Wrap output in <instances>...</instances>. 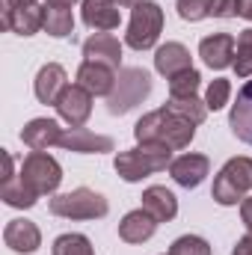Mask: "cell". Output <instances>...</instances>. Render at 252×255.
Segmentation results:
<instances>
[{
  "label": "cell",
  "instance_id": "6da1fadb",
  "mask_svg": "<svg viewBox=\"0 0 252 255\" xmlns=\"http://www.w3.org/2000/svg\"><path fill=\"white\" fill-rule=\"evenodd\" d=\"M133 136L136 142H154V145H166V148H187L196 136V125L172 113L169 107H160V110H151L145 113L136 125H133Z\"/></svg>",
  "mask_w": 252,
  "mask_h": 255
},
{
  "label": "cell",
  "instance_id": "7a4b0ae2",
  "mask_svg": "<svg viewBox=\"0 0 252 255\" xmlns=\"http://www.w3.org/2000/svg\"><path fill=\"white\" fill-rule=\"evenodd\" d=\"M172 163V148L166 145H154V142H142L136 148H127V151H119L113 166L119 172V178L133 184V181H142L160 169H169Z\"/></svg>",
  "mask_w": 252,
  "mask_h": 255
},
{
  "label": "cell",
  "instance_id": "3957f363",
  "mask_svg": "<svg viewBox=\"0 0 252 255\" xmlns=\"http://www.w3.org/2000/svg\"><path fill=\"white\" fill-rule=\"evenodd\" d=\"M163 30V9L154 0H142L139 6H133L130 12V24L125 33V45L133 51H148L157 45Z\"/></svg>",
  "mask_w": 252,
  "mask_h": 255
},
{
  "label": "cell",
  "instance_id": "277c9868",
  "mask_svg": "<svg viewBox=\"0 0 252 255\" xmlns=\"http://www.w3.org/2000/svg\"><path fill=\"white\" fill-rule=\"evenodd\" d=\"M107 211H110L107 199L89 187H77V190L60 193L51 199V214L63 220H101L107 217Z\"/></svg>",
  "mask_w": 252,
  "mask_h": 255
},
{
  "label": "cell",
  "instance_id": "5b68a950",
  "mask_svg": "<svg viewBox=\"0 0 252 255\" xmlns=\"http://www.w3.org/2000/svg\"><path fill=\"white\" fill-rule=\"evenodd\" d=\"M250 190H252V157H232L217 172L211 196H214V202L229 208V205H238L244 199V193Z\"/></svg>",
  "mask_w": 252,
  "mask_h": 255
},
{
  "label": "cell",
  "instance_id": "8992f818",
  "mask_svg": "<svg viewBox=\"0 0 252 255\" xmlns=\"http://www.w3.org/2000/svg\"><path fill=\"white\" fill-rule=\"evenodd\" d=\"M148 92H151V77L145 68H122L116 74V86L107 98V110L113 116H125L127 110L142 104V98H148Z\"/></svg>",
  "mask_w": 252,
  "mask_h": 255
},
{
  "label": "cell",
  "instance_id": "52a82bcc",
  "mask_svg": "<svg viewBox=\"0 0 252 255\" xmlns=\"http://www.w3.org/2000/svg\"><path fill=\"white\" fill-rule=\"evenodd\" d=\"M21 181L27 187L39 193V196H48V193H57V187L63 184V166L57 163V157L45 154V151H30L21 163Z\"/></svg>",
  "mask_w": 252,
  "mask_h": 255
},
{
  "label": "cell",
  "instance_id": "ba28073f",
  "mask_svg": "<svg viewBox=\"0 0 252 255\" xmlns=\"http://www.w3.org/2000/svg\"><path fill=\"white\" fill-rule=\"evenodd\" d=\"M92 92H86L80 83H71L57 101V113L68 128H83L86 119L92 116Z\"/></svg>",
  "mask_w": 252,
  "mask_h": 255
},
{
  "label": "cell",
  "instance_id": "9c48e42d",
  "mask_svg": "<svg viewBox=\"0 0 252 255\" xmlns=\"http://www.w3.org/2000/svg\"><path fill=\"white\" fill-rule=\"evenodd\" d=\"M235 48H238V39L229 36V33H214V36H205L199 42V57L205 60L208 68H229L235 65Z\"/></svg>",
  "mask_w": 252,
  "mask_h": 255
},
{
  "label": "cell",
  "instance_id": "30bf717a",
  "mask_svg": "<svg viewBox=\"0 0 252 255\" xmlns=\"http://www.w3.org/2000/svg\"><path fill=\"white\" fill-rule=\"evenodd\" d=\"M211 172V160L205 157V154H181V157H175L172 163H169V175H172V181L175 184H181V187H199L202 181H205V175Z\"/></svg>",
  "mask_w": 252,
  "mask_h": 255
},
{
  "label": "cell",
  "instance_id": "8fae6325",
  "mask_svg": "<svg viewBox=\"0 0 252 255\" xmlns=\"http://www.w3.org/2000/svg\"><path fill=\"white\" fill-rule=\"evenodd\" d=\"M3 244L12 250V253H36L39 247H42V232H39V226L36 223H30V220H9L6 223V229H3Z\"/></svg>",
  "mask_w": 252,
  "mask_h": 255
},
{
  "label": "cell",
  "instance_id": "7c38bea8",
  "mask_svg": "<svg viewBox=\"0 0 252 255\" xmlns=\"http://www.w3.org/2000/svg\"><path fill=\"white\" fill-rule=\"evenodd\" d=\"M65 89H68V74H65L63 65L48 63V65L39 68L36 83H33V92H36V98L42 104H54L57 107V101H60V95H63Z\"/></svg>",
  "mask_w": 252,
  "mask_h": 255
},
{
  "label": "cell",
  "instance_id": "4fadbf2b",
  "mask_svg": "<svg viewBox=\"0 0 252 255\" xmlns=\"http://www.w3.org/2000/svg\"><path fill=\"white\" fill-rule=\"evenodd\" d=\"M83 60L86 63L110 65V68L119 71V65H122V45L110 33H95V36H89L83 42Z\"/></svg>",
  "mask_w": 252,
  "mask_h": 255
},
{
  "label": "cell",
  "instance_id": "5bb4252c",
  "mask_svg": "<svg viewBox=\"0 0 252 255\" xmlns=\"http://www.w3.org/2000/svg\"><path fill=\"white\" fill-rule=\"evenodd\" d=\"M65 151H77V154H101V151H113V139L86 128H68L60 139Z\"/></svg>",
  "mask_w": 252,
  "mask_h": 255
},
{
  "label": "cell",
  "instance_id": "9a60e30c",
  "mask_svg": "<svg viewBox=\"0 0 252 255\" xmlns=\"http://www.w3.org/2000/svg\"><path fill=\"white\" fill-rule=\"evenodd\" d=\"M122 21L116 0H83V24L95 33H110Z\"/></svg>",
  "mask_w": 252,
  "mask_h": 255
},
{
  "label": "cell",
  "instance_id": "2e32d148",
  "mask_svg": "<svg viewBox=\"0 0 252 255\" xmlns=\"http://www.w3.org/2000/svg\"><path fill=\"white\" fill-rule=\"evenodd\" d=\"M63 133L65 130L54 119H30L21 130V139L30 151H48L51 145H60Z\"/></svg>",
  "mask_w": 252,
  "mask_h": 255
},
{
  "label": "cell",
  "instance_id": "e0dca14e",
  "mask_svg": "<svg viewBox=\"0 0 252 255\" xmlns=\"http://www.w3.org/2000/svg\"><path fill=\"white\" fill-rule=\"evenodd\" d=\"M229 128L232 133L252 145V80H247L238 92V101L232 104V113H229Z\"/></svg>",
  "mask_w": 252,
  "mask_h": 255
},
{
  "label": "cell",
  "instance_id": "ac0fdd59",
  "mask_svg": "<svg viewBox=\"0 0 252 255\" xmlns=\"http://www.w3.org/2000/svg\"><path fill=\"white\" fill-rule=\"evenodd\" d=\"M3 27L18 33V36H36L45 30V9L36 6H21V9H6L3 6Z\"/></svg>",
  "mask_w": 252,
  "mask_h": 255
},
{
  "label": "cell",
  "instance_id": "d6986e66",
  "mask_svg": "<svg viewBox=\"0 0 252 255\" xmlns=\"http://www.w3.org/2000/svg\"><path fill=\"white\" fill-rule=\"evenodd\" d=\"M77 83L86 89V92H92V95H104V98H110V92H113V86H116V68H110V65H101V63H86L77 68Z\"/></svg>",
  "mask_w": 252,
  "mask_h": 255
},
{
  "label": "cell",
  "instance_id": "ffe728a7",
  "mask_svg": "<svg viewBox=\"0 0 252 255\" xmlns=\"http://www.w3.org/2000/svg\"><path fill=\"white\" fill-rule=\"evenodd\" d=\"M154 68H157V74H163L166 80H172L175 74L193 68L190 65V51L181 42H166V45H160L154 51Z\"/></svg>",
  "mask_w": 252,
  "mask_h": 255
},
{
  "label": "cell",
  "instance_id": "44dd1931",
  "mask_svg": "<svg viewBox=\"0 0 252 255\" xmlns=\"http://www.w3.org/2000/svg\"><path fill=\"white\" fill-rule=\"evenodd\" d=\"M154 232H157V220L145 208H136V211L125 214L119 223V238L125 244H145Z\"/></svg>",
  "mask_w": 252,
  "mask_h": 255
},
{
  "label": "cell",
  "instance_id": "7402d4cb",
  "mask_svg": "<svg viewBox=\"0 0 252 255\" xmlns=\"http://www.w3.org/2000/svg\"><path fill=\"white\" fill-rule=\"evenodd\" d=\"M142 208H145L157 223H169V220H175V214H178V199H175L172 190L154 184V187H148V190L142 193Z\"/></svg>",
  "mask_w": 252,
  "mask_h": 255
},
{
  "label": "cell",
  "instance_id": "603a6c76",
  "mask_svg": "<svg viewBox=\"0 0 252 255\" xmlns=\"http://www.w3.org/2000/svg\"><path fill=\"white\" fill-rule=\"evenodd\" d=\"M0 199L9 208H33L39 202V193L33 190V187H27L21 181V175H15V178H9V181L0 184Z\"/></svg>",
  "mask_w": 252,
  "mask_h": 255
},
{
  "label": "cell",
  "instance_id": "cb8c5ba5",
  "mask_svg": "<svg viewBox=\"0 0 252 255\" xmlns=\"http://www.w3.org/2000/svg\"><path fill=\"white\" fill-rule=\"evenodd\" d=\"M45 33L54 39H65L74 33V15L71 9H51L45 6Z\"/></svg>",
  "mask_w": 252,
  "mask_h": 255
},
{
  "label": "cell",
  "instance_id": "d4e9b609",
  "mask_svg": "<svg viewBox=\"0 0 252 255\" xmlns=\"http://www.w3.org/2000/svg\"><path fill=\"white\" fill-rule=\"evenodd\" d=\"M172 113H178V116H184L190 119L193 125H202L205 122V116H208V104L199 98V95H187V98H169V104H166Z\"/></svg>",
  "mask_w": 252,
  "mask_h": 255
},
{
  "label": "cell",
  "instance_id": "484cf974",
  "mask_svg": "<svg viewBox=\"0 0 252 255\" xmlns=\"http://www.w3.org/2000/svg\"><path fill=\"white\" fill-rule=\"evenodd\" d=\"M51 253L54 255H95V250H92V241L86 235L71 232V235H60L54 241V250Z\"/></svg>",
  "mask_w": 252,
  "mask_h": 255
},
{
  "label": "cell",
  "instance_id": "4316f807",
  "mask_svg": "<svg viewBox=\"0 0 252 255\" xmlns=\"http://www.w3.org/2000/svg\"><path fill=\"white\" fill-rule=\"evenodd\" d=\"M235 74H238V77H252V27L250 30H241V36H238Z\"/></svg>",
  "mask_w": 252,
  "mask_h": 255
},
{
  "label": "cell",
  "instance_id": "83f0119b",
  "mask_svg": "<svg viewBox=\"0 0 252 255\" xmlns=\"http://www.w3.org/2000/svg\"><path fill=\"white\" fill-rule=\"evenodd\" d=\"M199 83H202V74L196 68L190 71H181L169 80V98H187V95H196L199 92Z\"/></svg>",
  "mask_w": 252,
  "mask_h": 255
},
{
  "label": "cell",
  "instance_id": "f1b7e54d",
  "mask_svg": "<svg viewBox=\"0 0 252 255\" xmlns=\"http://www.w3.org/2000/svg\"><path fill=\"white\" fill-rule=\"evenodd\" d=\"M229 98H232V83H229L226 77H217V80L208 83V92H205L208 110H223V107L229 104Z\"/></svg>",
  "mask_w": 252,
  "mask_h": 255
},
{
  "label": "cell",
  "instance_id": "f546056e",
  "mask_svg": "<svg viewBox=\"0 0 252 255\" xmlns=\"http://www.w3.org/2000/svg\"><path fill=\"white\" fill-rule=\"evenodd\" d=\"M169 255H211V244L199 235H184L169 247Z\"/></svg>",
  "mask_w": 252,
  "mask_h": 255
},
{
  "label": "cell",
  "instance_id": "4dcf8cb0",
  "mask_svg": "<svg viewBox=\"0 0 252 255\" xmlns=\"http://www.w3.org/2000/svg\"><path fill=\"white\" fill-rule=\"evenodd\" d=\"M175 9L184 21H202V18H211L214 0H178Z\"/></svg>",
  "mask_w": 252,
  "mask_h": 255
},
{
  "label": "cell",
  "instance_id": "1f68e13d",
  "mask_svg": "<svg viewBox=\"0 0 252 255\" xmlns=\"http://www.w3.org/2000/svg\"><path fill=\"white\" fill-rule=\"evenodd\" d=\"M214 18H238V0H214Z\"/></svg>",
  "mask_w": 252,
  "mask_h": 255
},
{
  "label": "cell",
  "instance_id": "d6a6232c",
  "mask_svg": "<svg viewBox=\"0 0 252 255\" xmlns=\"http://www.w3.org/2000/svg\"><path fill=\"white\" fill-rule=\"evenodd\" d=\"M232 255H252V229L235 244V250H232Z\"/></svg>",
  "mask_w": 252,
  "mask_h": 255
},
{
  "label": "cell",
  "instance_id": "836d02e7",
  "mask_svg": "<svg viewBox=\"0 0 252 255\" xmlns=\"http://www.w3.org/2000/svg\"><path fill=\"white\" fill-rule=\"evenodd\" d=\"M241 220L247 223V229H252V196L241 202Z\"/></svg>",
  "mask_w": 252,
  "mask_h": 255
},
{
  "label": "cell",
  "instance_id": "e575fe53",
  "mask_svg": "<svg viewBox=\"0 0 252 255\" xmlns=\"http://www.w3.org/2000/svg\"><path fill=\"white\" fill-rule=\"evenodd\" d=\"M238 18L252 21V0H238Z\"/></svg>",
  "mask_w": 252,
  "mask_h": 255
},
{
  "label": "cell",
  "instance_id": "d590c367",
  "mask_svg": "<svg viewBox=\"0 0 252 255\" xmlns=\"http://www.w3.org/2000/svg\"><path fill=\"white\" fill-rule=\"evenodd\" d=\"M77 0H45V6H51V9H71Z\"/></svg>",
  "mask_w": 252,
  "mask_h": 255
},
{
  "label": "cell",
  "instance_id": "8d00e7d4",
  "mask_svg": "<svg viewBox=\"0 0 252 255\" xmlns=\"http://www.w3.org/2000/svg\"><path fill=\"white\" fill-rule=\"evenodd\" d=\"M6 9H21V6H36V0H3Z\"/></svg>",
  "mask_w": 252,
  "mask_h": 255
},
{
  "label": "cell",
  "instance_id": "74e56055",
  "mask_svg": "<svg viewBox=\"0 0 252 255\" xmlns=\"http://www.w3.org/2000/svg\"><path fill=\"white\" fill-rule=\"evenodd\" d=\"M116 3H119V6H130V9H133V6H139L142 0H116Z\"/></svg>",
  "mask_w": 252,
  "mask_h": 255
},
{
  "label": "cell",
  "instance_id": "f35d334b",
  "mask_svg": "<svg viewBox=\"0 0 252 255\" xmlns=\"http://www.w3.org/2000/svg\"><path fill=\"white\" fill-rule=\"evenodd\" d=\"M166 255H169V253H166Z\"/></svg>",
  "mask_w": 252,
  "mask_h": 255
}]
</instances>
